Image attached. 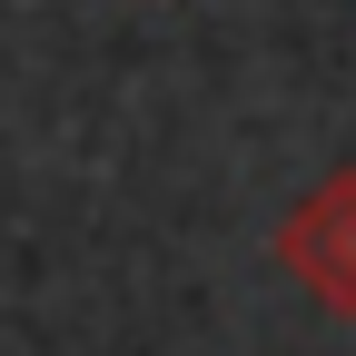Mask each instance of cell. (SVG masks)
I'll use <instances>...</instances> for the list:
<instances>
[{
	"instance_id": "obj_1",
	"label": "cell",
	"mask_w": 356,
	"mask_h": 356,
	"mask_svg": "<svg viewBox=\"0 0 356 356\" xmlns=\"http://www.w3.org/2000/svg\"><path fill=\"white\" fill-rule=\"evenodd\" d=\"M277 267L327 307L356 317V168H327L287 218H277Z\"/></svg>"
}]
</instances>
